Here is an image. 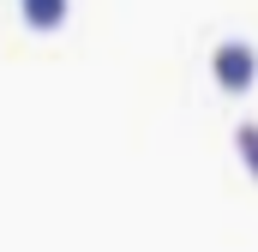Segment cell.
Returning a JSON list of instances; mask_svg holds the SVG:
<instances>
[{
	"label": "cell",
	"mask_w": 258,
	"mask_h": 252,
	"mask_svg": "<svg viewBox=\"0 0 258 252\" xmlns=\"http://www.w3.org/2000/svg\"><path fill=\"white\" fill-rule=\"evenodd\" d=\"M60 6L66 0H24V18H30L36 30H54V24H60Z\"/></svg>",
	"instance_id": "7a4b0ae2"
},
{
	"label": "cell",
	"mask_w": 258,
	"mask_h": 252,
	"mask_svg": "<svg viewBox=\"0 0 258 252\" xmlns=\"http://www.w3.org/2000/svg\"><path fill=\"white\" fill-rule=\"evenodd\" d=\"M252 78H258V54L246 42H222V48H216V84H222V90H246Z\"/></svg>",
	"instance_id": "6da1fadb"
},
{
	"label": "cell",
	"mask_w": 258,
	"mask_h": 252,
	"mask_svg": "<svg viewBox=\"0 0 258 252\" xmlns=\"http://www.w3.org/2000/svg\"><path fill=\"white\" fill-rule=\"evenodd\" d=\"M240 150H246V168L258 174V126H240Z\"/></svg>",
	"instance_id": "3957f363"
}]
</instances>
